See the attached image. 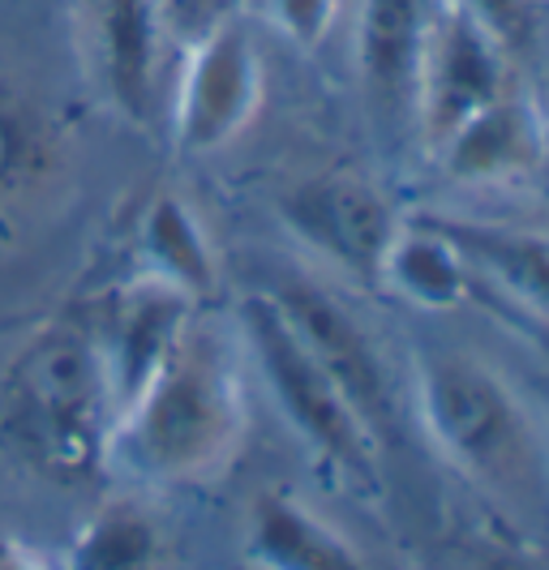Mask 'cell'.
<instances>
[{"label":"cell","instance_id":"1","mask_svg":"<svg viewBox=\"0 0 549 570\" xmlns=\"http://www.w3.org/2000/svg\"><path fill=\"white\" fill-rule=\"evenodd\" d=\"M245 403L224 343L185 331L176 352L155 370L116 416L108 468L146 485H180L219 472L241 442Z\"/></svg>","mask_w":549,"mask_h":570},{"label":"cell","instance_id":"2","mask_svg":"<svg viewBox=\"0 0 549 570\" xmlns=\"http://www.w3.org/2000/svg\"><path fill=\"white\" fill-rule=\"evenodd\" d=\"M116 429L112 382L82 331H39L0 382V433L39 476L82 485L108 468Z\"/></svg>","mask_w":549,"mask_h":570},{"label":"cell","instance_id":"3","mask_svg":"<svg viewBox=\"0 0 549 570\" xmlns=\"http://www.w3.org/2000/svg\"><path fill=\"white\" fill-rule=\"evenodd\" d=\"M416 407L442 455L490 489H528L537 476V438L520 400L468 352H425L416 361Z\"/></svg>","mask_w":549,"mask_h":570},{"label":"cell","instance_id":"4","mask_svg":"<svg viewBox=\"0 0 549 570\" xmlns=\"http://www.w3.org/2000/svg\"><path fill=\"white\" fill-rule=\"evenodd\" d=\"M241 331L266 391L275 395L288 425L356 489L378 485V438L331 382V373L296 340L271 292H254L241 305Z\"/></svg>","mask_w":549,"mask_h":570},{"label":"cell","instance_id":"5","mask_svg":"<svg viewBox=\"0 0 549 570\" xmlns=\"http://www.w3.org/2000/svg\"><path fill=\"white\" fill-rule=\"evenodd\" d=\"M262 104V57L249 27L232 13L185 48L173 99V138L185 155L228 146Z\"/></svg>","mask_w":549,"mask_h":570},{"label":"cell","instance_id":"6","mask_svg":"<svg viewBox=\"0 0 549 570\" xmlns=\"http://www.w3.org/2000/svg\"><path fill=\"white\" fill-rule=\"evenodd\" d=\"M507 57L511 52L468 9L455 0H438L416 78V112L430 142L438 146L468 116L507 95Z\"/></svg>","mask_w":549,"mask_h":570},{"label":"cell","instance_id":"7","mask_svg":"<svg viewBox=\"0 0 549 570\" xmlns=\"http://www.w3.org/2000/svg\"><path fill=\"white\" fill-rule=\"evenodd\" d=\"M271 296H275L280 314L288 317L296 340L310 347V356L331 373V382L356 407V416L370 425L374 438H382L395 416V400H391L386 365L365 335V326L326 287L310 284V279H292V284L275 287Z\"/></svg>","mask_w":549,"mask_h":570},{"label":"cell","instance_id":"8","mask_svg":"<svg viewBox=\"0 0 549 570\" xmlns=\"http://www.w3.org/2000/svg\"><path fill=\"white\" fill-rule=\"evenodd\" d=\"M280 215L292 236H301L310 249H318L361 279L382 275V257L400 232V219L386 198L356 176H318L296 185L280 202Z\"/></svg>","mask_w":549,"mask_h":570},{"label":"cell","instance_id":"9","mask_svg":"<svg viewBox=\"0 0 549 570\" xmlns=\"http://www.w3.org/2000/svg\"><path fill=\"white\" fill-rule=\"evenodd\" d=\"M95 82L116 112L146 125L159 104V65L168 30L155 0H78Z\"/></svg>","mask_w":549,"mask_h":570},{"label":"cell","instance_id":"10","mask_svg":"<svg viewBox=\"0 0 549 570\" xmlns=\"http://www.w3.org/2000/svg\"><path fill=\"white\" fill-rule=\"evenodd\" d=\"M189 326H194V301L155 279H138L116 296L108 326L95 340L108 382H112L116 416L173 356Z\"/></svg>","mask_w":549,"mask_h":570},{"label":"cell","instance_id":"11","mask_svg":"<svg viewBox=\"0 0 549 570\" xmlns=\"http://www.w3.org/2000/svg\"><path fill=\"white\" fill-rule=\"evenodd\" d=\"M438 0H361L356 18V73L382 112L416 104V78Z\"/></svg>","mask_w":549,"mask_h":570},{"label":"cell","instance_id":"12","mask_svg":"<svg viewBox=\"0 0 549 570\" xmlns=\"http://www.w3.org/2000/svg\"><path fill=\"white\" fill-rule=\"evenodd\" d=\"M245 558L258 570H374L361 549L288 493H258L245 523Z\"/></svg>","mask_w":549,"mask_h":570},{"label":"cell","instance_id":"13","mask_svg":"<svg viewBox=\"0 0 549 570\" xmlns=\"http://www.w3.org/2000/svg\"><path fill=\"white\" fill-rule=\"evenodd\" d=\"M472 266V275L502 287L516 305L549 322V232L477 224L460 215H425Z\"/></svg>","mask_w":549,"mask_h":570},{"label":"cell","instance_id":"14","mask_svg":"<svg viewBox=\"0 0 549 570\" xmlns=\"http://www.w3.org/2000/svg\"><path fill=\"white\" fill-rule=\"evenodd\" d=\"M541 125L532 108L502 95L490 108H481L477 116H468L455 134H447L438 142L442 168L455 180L468 185H493V180H516L541 164Z\"/></svg>","mask_w":549,"mask_h":570},{"label":"cell","instance_id":"15","mask_svg":"<svg viewBox=\"0 0 549 570\" xmlns=\"http://www.w3.org/2000/svg\"><path fill=\"white\" fill-rule=\"evenodd\" d=\"M138 262H143V279L173 287L194 305L215 296L219 287L210 240L198 215L176 194H159L146 206L143 224H138Z\"/></svg>","mask_w":549,"mask_h":570},{"label":"cell","instance_id":"16","mask_svg":"<svg viewBox=\"0 0 549 570\" xmlns=\"http://www.w3.org/2000/svg\"><path fill=\"white\" fill-rule=\"evenodd\" d=\"M378 284L395 287L404 301L421 309H455L472 292V266L468 257L421 215L416 224H400L391 249L382 257Z\"/></svg>","mask_w":549,"mask_h":570},{"label":"cell","instance_id":"17","mask_svg":"<svg viewBox=\"0 0 549 570\" xmlns=\"http://www.w3.org/2000/svg\"><path fill=\"white\" fill-rule=\"evenodd\" d=\"M168 544L155 514L138 502H108L78 528L65 570H164Z\"/></svg>","mask_w":549,"mask_h":570},{"label":"cell","instance_id":"18","mask_svg":"<svg viewBox=\"0 0 549 570\" xmlns=\"http://www.w3.org/2000/svg\"><path fill=\"white\" fill-rule=\"evenodd\" d=\"M43 155V120L27 99L13 90H0V198L13 194Z\"/></svg>","mask_w":549,"mask_h":570},{"label":"cell","instance_id":"19","mask_svg":"<svg viewBox=\"0 0 549 570\" xmlns=\"http://www.w3.org/2000/svg\"><path fill=\"white\" fill-rule=\"evenodd\" d=\"M271 18L296 48H318L340 18V0H271Z\"/></svg>","mask_w":549,"mask_h":570},{"label":"cell","instance_id":"20","mask_svg":"<svg viewBox=\"0 0 549 570\" xmlns=\"http://www.w3.org/2000/svg\"><path fill=\"white\" fill-rule=\"evenodd\" d=\"M168 39H180L185 48L194 39H203L210 27H219L224 18H232V0H155Z\"/></svg>","mask_w":549,"mask_h":570},{"label":"cell","instance_id":"21","mask_svg":"<svg viewBox=\"0 0 549 570\" xmlns=\"http://www.w3.org/2000/svg\"><path fill=\"white\" fill-rule=\"evenodd\" d=\"M507 52H520L528 43V0H455Z\"/></svg>","mask_w":549,"mask_h":570},{"label":"cell","instance_id":"22","mask_svg":"<svg viewBox=\"0 0 549 570\" xmlns=\"http://www.w3.org/2000/svg\"><path fill=\"white\" fill-rule=\"evenodd\" d=\"M0 570H52V562H48V558H39L27 541H18V537L0 532Z\"/></svg>","mask_w":549,"mask_h":570},{"label":"cell","instance_id":"23","mask_svg":"<svg viewBox=\"0 0 549 570\" xmlns=\"http://www.w3.org/2000/svg\"><path fill=\"white\" fill-rule=\"evenodd\" d=\"M486 570H528V567H520V562H493V567H486Z\"/></svg>","mask_w":549,"mask_h":570}]
</instances>
